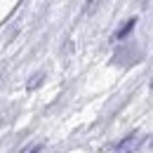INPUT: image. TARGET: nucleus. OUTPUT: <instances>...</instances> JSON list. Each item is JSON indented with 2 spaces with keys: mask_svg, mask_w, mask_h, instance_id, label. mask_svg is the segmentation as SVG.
Returning a JSON list of instances; mask_svg holds the SVG:
<instances>
[{
  "mask_svg": "<svg viewBox=\"0 0 153 153\" xmlns=\"http://www.w3.org/2000/svg\"><path fill=\"white\" fill-rule=\"evenodd\" d=\"M42 78H45L42 73H38L36 78H31V80H28V90H36V87H38V82L42 80Z\"/></svg>",
  "mask_w": 153,
  "mask_h": 153,
  "instance_id": "nucleus-3",
  "label": "nucleus"
},
{
  "mask_svg": "<svg viewBox=\"0 0 153 153\" xmlns=\"http://www.w3.org/2000/svg\"><path fill=\"white\" fill-rule=\"evenodd\" d=\"M134 137H137V132H132V134H127L120 144H118V149H115V153H132L134 151Z\"/></svg>",
  "mask_w": 153,
  "mask_h": 153,
  "instance_id": "nucleus-1",
  "label": "nucleus"
},
{
  "mask_svg": "<svg viewBox=\"0 0 153 153\" xmlns=\"http://www.w3.org/2000/svg\"><path fill=\"white\" fill-rule=\"evenodd\" d=\"M40 149H42V146H36V149H33L31 153H40Z\"/></svg>",
  "mask_w": 153,
  "mask_h": 153,
  "instance_id": "nucleus-4",
  "label": "nucleus"
},
{
  "mask_svg": "<svg viewBox=\"0 0 153 153\" xmlns=\"http://www.w3.org/2000/svg\"><path fill=\"white\" fill-rule=\"evenodd\" d=\"M134 24H137V19H127L120 28H118V33H115V38L120 40V38H125V36H130V31L134 28Z\"/></svg>",
  "mask_w": 153,
  "mask_h": 153,
  "instance_id": "nucleus-2",
  "label": "nucleus"
}]
</instances>
